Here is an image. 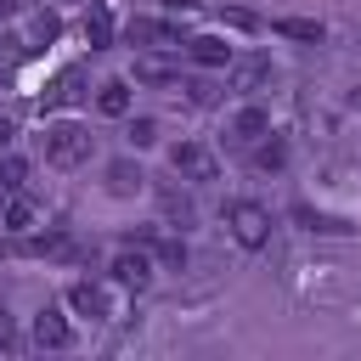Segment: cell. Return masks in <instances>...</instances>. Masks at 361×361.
Instances as JSON below:
<instances>
[{"instance_id": "6da1fadb", "label": "cell", "mask_w": 361, "mask_h": 361, "mask_svg": "<svg viewBox=\"0 0 361 361\" xmlns=\"http://www.w3.org/2000/svg\"><path fill=\"white\" fill-rule=\"evenodd\" d=\"M90 158V130H79V124H56V130H45V164H56V169H79Z\"/></svg>"}, {"instance_id": "7a4b0ae2", "label": "cell", "mask_w": 361, "mask_h": 361, "mask_svg": "<svg viewBox=\"0 0 361 361\" xmlns=\"http://www.w3.org/2000/svg\"><path fill=\"white\" fill-rule=\"evenodd\" d=\"M226 226H231V237H237L243 248H265V243H271V214H265L254 197H237V203L226 209Z\"/></svg>"}, {"instance_id": "3957f363", "label": "cell", "mask_w": 361, "mask_h": 361, "mask_svg": "<svg viewBox=\"0 0 361 361\" xmlns=\"http://www.w3.org/2000/svg\"><path fill=\"white\" fill-rule=\"evenodd\" d=\"M113 282L141 293V288L152 282V248H118V254H113Z\"/></svg>"}, {"instance_id": "277c9868", "label": "cell", "mask_w": 361, "mask_h": 361, "mask_svg": "<svg viewBox=\"0 0 361 361\" xmlns=\"http://www.w3.org/2000/svg\"><path fill=\"white\" fill-rule=\"evenodd\" d=\"M73 102H85V73L79 68H62L45 85V96H39V113H56V107H73Z\"/></svg>"}, {"instance_id": "5b68a950", "label": "cell", "mask_w": 361, "mask_h": 361, "mask_svg": "<svg viewBox=\"0 0 361 361\" xmlns=\"http://www.w3.org/2000/svg\"><path fill=\"white\" fill-rule=\"evenodd\" d=\"M169 164H175V175H186V180H214V152L197 147V141L169 147Z\"/></svg>"}, {"instance_id": "8992f818", "label": "cell", "mask_w": 361, "mask_h": 361, "mask_svg": "<svg viewBox=\"0 0 361 361\" xmlns=\"http://www.w3.org/2000/svg\"><path fill=\"white\" fill-rule=\"evenodd\" d=\"M34 344H39V350H68V344H73V327H68V316H62L56 305H45V310L34 316Z\"/></svg>"}, {"instance_id": "52a82bcc", "label": "cell", "mask_w": 361, "mask_h": 361, "mask_svg": "<svg viewBox=\"0 0 361 361\" xmlns=\"http://www.w3.org/2000/svg\"><path fill=\"white\" fill-rule=\"evenodd\" d=\"M186 51L197 68H231V45L220 34H197V39H186Z\"/></svg>"}, {"instance_id": "ba28073f", "label": "cell", "mask_w": 361, "mask_h": 361, "mask_svg": "<svg viewBox=\"0 0 361 361\" xmlns=\"http://www.w3.org/2000/svg\"><path fill=\"white\" fill-rule=\"evenodd\" d=\"M130 39H141V45H180V28L175 23H158V17H135L130 23Z\"/></svg>"}, {"instance_id": "9c48e42d", "label": "cell", "mask_w": 361, "mask_h": 361, "mask_svg": "<svg viewBox=\"0 0 361 361\" xmlns=\"http://www.w3.org/2000/svg\"><path fill=\"white\" fill-rule=\"evenodd\" d=\"M68 305H73L79 316H113V305H107V293H102L96 282H73V288H68Z\"/></svg>"}, {"instance_id": "30bf717a", "label": "cell", "mask_w": 361, "mask_h": 361, "mask_svg": "<svg viewBox=\"0 0 361 361\" xmlns=\"http://www.w3.org/2000/svg\"><path fill=\"white\" fill-rule=\"evenodd\" d=\"M96 113H102V118H124V113H130V85H124V79H107V85L96 90Z\"/></svg>"}, {"instance_id": "8fae6325", "label": "cell", "mask_w": 361, "mask_h": 361, "mask_svg": "<svg viewBox=\"0 0 361 361\" xmlns=\"http://www.w3.org/2000/svg\"><path fill=\"white\" fill-rule=\"evenodd\" d=\"M259 135H271V113L265 107H243L231 118V141H259Z\"/></svg>"}, {"instance_id": "7c38bea8", "label": "cell", "mask_w": 361, "mask_h": 361, "mask_svg": "<svg viewBox=\"0 0 361 361\" xmlns=\"http://www.w3.org/2000/svg\"><path fill=\"white\" fill-rule=\"evenodd\" d=\"M34 220H39V203H34V197H23V192H11V197H6V220H0V226H6V231H34Z\"/></svg>"}, {"instance_id": "4fadbf2b", "label": "cell", "mask_w": 361, "mask_h": 361, "mask_svg": "<svg viewBox=\"0 0 361 361\" xmlns=\"http://www.w3.org/2000/svg\"><path fill=\"white\" fill-rule=\"evenodd\" d=\"M271 28H276L282 39H305V45H322V34H327V28L316 23V17H276Z\"/></svg>"}, {"instance_id": "5bb4252c", "label": "cell", "mask_w": 361, "mask_h": 361, "mask_svg": "<svg viewBox=\"0 0 361 361\" xmlns=\"http://www.w3.org/2000/svg\"><path fill=\"white\" fill-rule=\"evenodd\" d=\"M265 73H271V62H265V56H243V62L231 68V85H237V90H254Z\"/></svg>"}, {"instance_id": "9a60e30c", "label": "cell", "mask_w": 361, "mask_h": 361, "mask_svg": "<svg viewBox=\"0 0 361 361\" xmlns=\"http://www.w3.org/2000/svg\"><path fill=\"white\" fill-rule=\"evenodd\" d=\"M141 180H147V175H141L135 164H113V169H107V186H113L118 197H130V192H141Z\"/></svg>"}, {"instance_id": "2e32d148", "label": "cell", "mask_w": 361, "mask_h": 361, "mask_svg": "<svg viewBox=\"0 0 361 361\" xmlns=\"http://www.w3.org/2000/svg\"><path fill=\"white\" fill-rule=\"evenodd\" d=\"M85 39H90V51L113 45V23H107V11H85Z\"/></svg>"}, {"instance_id": "e0dca14e", "label": "cell", "mask_w": 361, "mask_h": 361, "mask_svg": "<svg viewBox=\"0 0 361 361\" xmlns=\"http://www.w3.org/2000/svg\"><path fill=\"white\" fill-rule=\"evenodd\" d=\"M28 180V158H0V192H23Z\"/></svg>"}, {"instance_id": "ac0fdd59", "label": "cell", "mask_w": 361, "mask_h": 361, "mask_svg": "<svg viewBox=\"0 0 361 361\" xmlns=\"http://www.w3.org/2000/svg\"><path fill=\"white\" fill-rule=\"evenodd\" d=\"M152 259H164V265H186V243H180V237H152Z\"/></svg>"}, {"instance_id": "d6986e66", "label": "cell", "mask_w": 361, "mask_h": 361, "mask_svg": "<svg viewBox=\"0 0 361 361\" xmlns=\"http://www.w3.org/2000/svg\"><path fill=\"white\" fill-rule=\"evenodd\" d=\"M254 164H259V169H282V164H288V147H282V141H259Z\"/></svg>"}, {"instance_id": "ffe728a7", "label": "cell", "mask_w": 361, "mask_h": 361, "mask_svg": "<svg viewBox=\"0 0 361 361\" xmlns=\"http://www.w3.org/2000/svg\"><path fill=\"white\" fill-rule=\"evenodd\" d=\"M135 79H147V85H169L175 73H169L164 62H135Z\"/></svg>"}, {"instance_id": "44dd1931", "label": "cell", "mask_w": 361, "mask_h": 361, "mask_svg": "<svg viewBox=\"0 0 361 361\" xmlns=\"http://www.w3.org/2000/svg\"><path fill=\"white\" fill-rule=\"evenodd\" d=\"M130 141H135V147H152V141H158V124H152V118H135V124H130Z\"/></svg>"}, {"instance_id": "7402d4cb", "label": "cell", "mask_w": 361, "mask_h": 361, "mask_svg": "<svg viewBox=\"0 0 361 361\" xmlns=\"http://www.w3.org/2000/svg\"><path fill=\"white\" fill-rule=\"evenodd\" d=\"M220 17H226L231 28H259V17H254V11H243V6H231V11H220Z\"/></svg>"}, {"instance_id": "603a6c76", "label": "cell", "mask_w": 361, "mask_h": 361, "mask_svg": "<svg viewBox=\"0 0 361 361\" xmlns=\"http://www.w3.org/2000/svg\"><path fill=\"white\" fill-rule=\"evenodd\" d=\"M34 39H39V45H45V39H56V17H51V11H39V17H34Z\"/></svg>"}, {"instance_id": "cb8c5ba5", "label": "cell", "mask_w": 361, "mask_h": 361, "mask_svg": "<svg viewBox=\"0 0 361 361\" xmlns=\"http://www.w3.org/2000/svg\"><path fill=\"white\" fill-rule=\"evenodd\" d=\"M164 209H169V214H175V220H192V203H186V197H180V192H169V197H164Z\"/></svg>"}, {"instance_id": "d4e9b609", "label": "cell", "mask_w": 361, "mask_h": 361, "mask_svg": "<svg viewBox=\"0 0 361 361\" xmlns=\"http://www.w3.org/2000/svg\"><path fill=\"white\" fill-rule=\"evenodd\" d=\"M0 344H17V322H11L6 305H0Z\"/></svg>"}, {"instance_id": "484cf974", "label": "cell", "mask_w": 361, "mask_h": 361, "mask_svg": "<svg viewBox=\"0 0 361 361\" xmlns=\"http://www.w3.org/2000/svg\"><path fill=\"white\" fill-rule=\"evenodd\" d=\"M164 6H169V11H192L197 0H164Z\"/></svg>"}, {"instance_id": "4316f807", "label": "cell", "mask_w": 361, "mask_h": 361, "mask_svg": "<svg viewBox=\"0 0 361 361\" xmlns=\"http://www.w3.org/2000/svg\"><path fill=\"white\" fill-rule=\"evenodd\" d=\"M6 141H11V118L0 113V147H6Z\"/></svg>"}, {"instance_id": "83f0119b", "label": "cell", "mask_w": 361, "mask_h": 361, "mask_svg": "<svg viewBox=\"0 0 361 361\" xmlns=\"http://www.w3.org/2000/svg\"><path fill=\"white\" fill-rule=\"evenodd\" d=\"M6 197H11V192H0V220H6Z\"/></svg>"}]
</instances>
